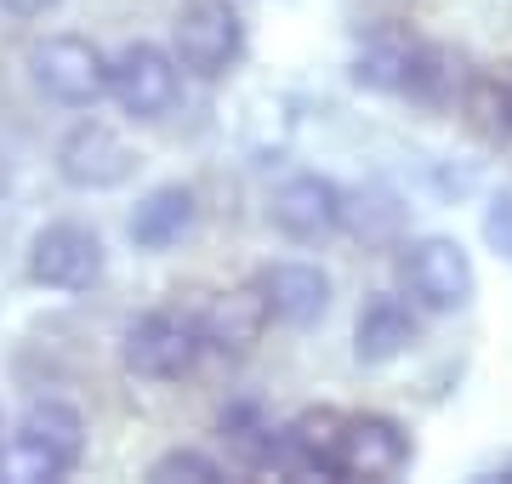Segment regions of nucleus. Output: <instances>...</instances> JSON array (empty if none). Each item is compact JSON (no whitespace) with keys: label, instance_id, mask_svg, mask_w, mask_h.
Segmentation results:
<instances>
[{"label":"nucleus","instance_id":"obj_1","mask_svg":"<svg viewBox=\"0 0 512 484\" xmlns=\"http://www.w3.org/2000/svg\"><path fill=\"white\" fill-rule=\"evenodd\" d=\"M86 450V416L69 399H35L23 410L18 433L0 445V479L12 484H52L74 473Z\"/></svg>","mask_w":512,"mask_h":484},{"label":"nucleus","instance_id":"obj_2","mask_svg":"<svg viewBox=\"0 0 512 484\" xmlns=\"http://www.w3.org/2000/svg\"><path fill=\"white\" fill-rule=\"evenodd\" d=\"M211 348L205 342V325L194 314H177V308H148L126 325V342H120V359H126L131 376L143 382H177L200 365V354Z\"/></svg>","mask_w":512,"mask_h":484},{"label":"nucleus","instance_id":"obj_3","mask_svg":"<svg viewBox=\"0 0 512 484\" xmlns=\"http://www.w3.org/2000/svg\"><path fill=\"white\" fill-rule=\"evenodd\" d=\"M171 52L194 80H222L245 52V23L228 0H183L171 23Z\"/></svg>","mask_w":512,"mask_h":484},{"label":"nucleus","instance_id":"obj_4","mask_svg":"<svg viewBox=\"0 0 512 484\" xmlns=\"http://www.w3.org/2000/svg\"><path fill=\"white\" fill-rule=\"evenodd\" d=\"M29 69L46 97L63 109H92L109 97V57L97 52L86 35H46L29 46Z\"/></svg>","mask_w":512,"mask_h":484},{"label":"nucleus","instance_id":"obj_5","mask_svg":"<svg viewBox=\"0 0 512 484\" xmlns=\"http://www.w3.org/2000/svg\"><path fill=\"white\" fill-rule=\"evenodd\" d=\"M404 285H410V297L421 308H433V314H450V308H467L473 302V257H467V245L450 240V234H421V240L404 245Z\"/></svg>","mask_w":512,"mask_h":484},{"label":"nucleus","instance_id":"obj_6","mask_svg":"<svg viewBox=\"0 0 512 484\" xmlns=\"http://www.w3.org/2000/svg\"><path fill=\"white\" fill-rule=\"evenodd\" d=\"M131 171H137V149L103 120H80L57 143V177L80 194H109V188L131 183Z\"/></svg>","mask_w":512,"mask_h":484},{"label":"nucleus","instance_id":"obj_7","mask_svg":"<svg viewBox=\"0 0 512 484\" xmlns=\"http://www.w3.org/2000/svg\"><path fill=\"white\" fill-rule=\"evenodd\" d=\"M177 52H165L154 40H131L109 57V97L131 120H160L177 103Z\"/></svg>","mask_w":512,"mask_h":484},{"label":"nucleus","instance_id":"obj_8","mask_svg":"<svg viewBox=\"0 0 512 484\" xmlns=\"http://www.w3.org/2000/svg\"><path fill=\"white\" fill-rule=\"evenodd\" d=\"M29 280L46 291H92L103 280V240L86 223H46L29 240Z\"/></svg>","mask_w":512,"mask_h":484},{"label":"nucleus","instance_id":"obj_9","mask_svg":"<svg viewBox=\"0 0 512 484\" xmlns=\"http://www.w3.org/2000/svg\"><path fill=\"white\" fill-rule=\"evenodd\" d=\"M416 462V445H410V433L404 422L382 416V410H359L348 416V428H342V445H336V479H399L404 467Z\"/></svg>","mask_w":512,"mask_h":484},{"label":"nucleus","instance_id":"obj_10","mask_svg":"<svg viewBox=\"0 0 512 484\" xmlns=\"http://www.w3.org/2000/svg\"><path fill=\"white\" fill-rule=\"evenodd\" d=\"M342 217H348V194L330 183V177H319V171H296V177H285V183L274 188V200H268V223H274L285 240H296V245L336 234Z\"/></svg>","mask_w":512,"mask_h":484},{"label":"nucleus","instance_id":"obj_11","mask_svg":"<svg viewBox=\"0 0 512 484\" xmlns=\"http://www.w3.org/2000/svg\"><path fill=\"white\" fill-rule=\"evenodd\" d=\"M342 428H348V416H342L336 405L296 410L291 422L279 428L274 473H291V479H336V445H342Z\"/></svg>","mask_w":512,"mask_h":484},{"label":"nucleus","instance_id":"obj_12","mask_svg":"<svg viewBox=\"0 0 512 484\" xmlns=\"http://www.w3.org/2000/svg\"><path fill=\"white\" fill-rule=\"evenodd\" d=\"M256 285H262V297H268V314L274 325H291V331H308L319 325L330 308V274L319 262H268V268H256Z\"/></svg>","mask_w":512,"mask_h":484},{"label":"nucleus","instance_id":"obj_13","mask_svg":"<svg viewBox=\"0 0 512 484\" xmlns=\"http://www.w3.org/2000/svg\"><path fill=\"white\" fill-rule=\"evenodd\" d=\"M421 46L410 29L399 23H382V29H370L359 57H353V80L365 86V92H387V97H410L416 86V69H421Z\"/></svg>","mask_w":512,"mask_h":484},{"label":"nucleus","instance_id":"obj_14","mask_svg":"<svg viewBox=\"0 0 512 484\" xmlns=\"http://www.w3.org/2000/svg\"><path fill=\"white\" fill-rule=\"evenodd\" d=\"M416 336H421L416 308L404 297H393V291H376V297H365V308L353 319V359L359 365H393L399 354L416 348Z\"/></svg>","mask_w":512,"mask_h":484},{"label":"nucleus","instance_id":"obj_15","mask_svg":"<svg viewBox=\"0 0 512 484\" xmlns=\"http://www.w3.org/2000/svg\"><path fill=\"white\" fill-rule=\"evenodd\" d=\"M205 325V342L217 348V354L239 359L251 354L256 342H262V331L274 325V314H268V297H262V285H234V291H222V297H211V308L200 314Z\"/></svg>","mask_w":512,"mask_h":484},{"label":"nucleus","instance_id":"obj_16","mask_svg":"<svg viewBox=\"0 0 512 484\" xmlns=\"http://www.w3.org/2000/svg\"><path fill=\"white\" fill-rule=\"evenodd\" d=\"M194 211H200V205H194V188L188 183H160L137 200L126 234H131L137 251H171V245L194 228Z\"/></svg>","mask_w":512,"mask_h":484},{"label":"nucleus","instance_id":"obj_17","mask_svg":"<svg viewBox=\"0 0 512 484\" xmlns=\"http://www.w3.org/2000/svg\"><path fill=\"white\" fill-rule=\"evenodd\" d=\"M222 439L234 445V456L245 467H274V445H279V428L268 422V410L256 405V399H239V405L222 410Z\"/></svg>","mask_w":512,"mask_h":484},{"label":"nucleus","instance_id":"obj_18","mask_svg":"<svg viewBox=\"0 0 512 484\" xmlns=\"http://www.w3.org/2000/svg\"><path fill=\"white\" fill-rule=\"evenodd\" d=\"M148 479L154 484H217L222 479V467L211 462V456H205V450H165V456H154V462H148Z\"/></svg>","mask_w":512,"mask_h":484},{"label":"nucleus","instance_id":"obj_19","mask_svg":"<svg viewBox=\"0 0 512 484\" xmlns=\"http://www.w3.org/2000/svg\"><path fill=\"white\" fill-rule=\"evenodd\" d=\"M484 245L512 262V188H495L490 205H484Z\"/></svg>","mask_w":512,"mask_h":484},{"label":"nucleus","instance_id":"obj_20","mask_svg":"<svg viewBox=\"0 0 512 484\" xmlns=\"http://www.w3.org/2000/svg\"><path fill=\"white\" fill-rule=\"evenodd\" d=\"M57 0H0V12H12V18H46Z\"/></svg>","mask_w":512,"mask_h":484},{"label":"nucleus","instance_id":"obj_21","mask_svg":"<svg viewBox=\"0 0 512 484\" xmlns=\"http://www.w3.org/2000/svg\"><path fill=\"white\" fill-rule=\"evenodd\" d=\"M478 479H507V484H512V456H495V462L484 467V473H478Z\"/></svg>","mask_w":512,"mask_h":484},{"label":"nucleus","instance_id":"obj_22","mask_svg":"<svg viewBox=\"0 0 512 484\" xmlns=\"http://www.w3.org/2000/svg\"><path fill=\"white\" fill-rule=\"evenodd\" d=\"M501 131H512V86L501 92Z\"/></svg>","mask_w":512,"mask_h":484},{"label":"nucleus","instance_id":"obj_23","mask_svg":"<svg viewBox=\"0 0 512 484\" xmlns=\"http://www.w3.org/2000/svg\"><path fill=\"white\" fill-rule=\"evenodd\" d=\"M0 433H6V428H0ZM0 445H6V439H0Z\"/></svg>","mask_w":512,"mask_h":484}]
</instances>
